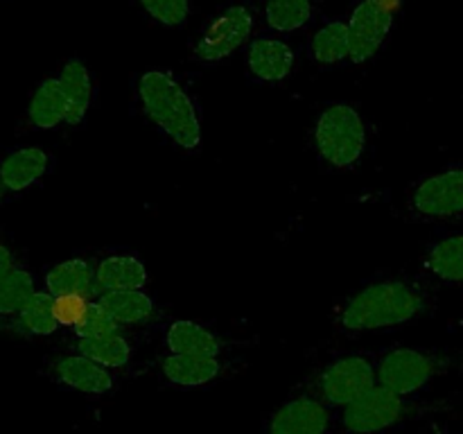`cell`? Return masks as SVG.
<instances>
[{"label":"cell","mask_w":463,"mask_h":434,"mask_svg":"<svg viewBox=\"0 0 463 434\" xmlns=\"http://www.w3.org/2000/svg\"><path fill=\"white\" fill-rule=\"evenodd\" d=\"M430 307L428 289L410 278H384L357 289L337 310V326L346 333L401 328Z\"/></svg>","instance_id":"6da1fadb"},{"label":"cell","mask_w":463,"mask_h":434,"mask_svg":"<svg viewBox=\"0 0 463 434\" xmlns=\"http://www.w3.org/2000/svg\"><path fill=\"white\" fill-rule=\"evenodd\" d=\"M143 111L167 138L184 149L202 145V120L194 99L170 71L152 68L138 80Z\"/></svg>","instance_id":"7a4b0ae2"},{"label":"cell","mask_w":463,"mask_h":434,"mask_svg":"<svg viewBox=\"0 0 463 434\" xmlns=\"http://www.w3.org/2000/svg\"><path fill=\"white\" fill-rule=\"evenodd\" d=\"M315 145L319 156L333 167L355 165L366 147L364 120L348 104H333L317 118Z\"/></svg>","instance_id":"3957f363"},{"label":"cell","mask_w":463,"mask_h":434,"mask_svg":"<svg viewBox=\"0 0 463 434\" xmlns=\"http://www.w3.org/2000/svg\"><path fill=\"white\" fill-rule=\"evenodd\" d=\"M317 398L328 407H348L378 387V362L364 353L335 357L315 380Z\"/></svg>","instance_id":"277c9868"},{"label":"cell","mask_w":463,"mask_h":434,"mask_svg":"<svg viewBox=\"0 0 463 434\" xmlns=\"http://www.w3.org/2000/svg\"><path fill=\"white\" fill-rule=\"evenodd\" d=\"M443 362V357L425 348H389L378 357V384L398 396L410 398L441 373Z\"/></svg>","instance_id":"5b68a950"},{"label":"cell","mask_w":463,"mask_h":434,"mask_svg":"<svg viewBox=\"0 0 463 434\" xmlns=\"http://www.w3.org/2000/svg\"><path fill=\"white\" fill-rule=\"evenodd\" d=\"M253 25L256 16L251 9L244 5H231L203 27L202 36L194 43L193 57L202 63L224 61L251 41Z\"/></svg>","instance_id":"8992f818"},{"label":"cell","mask_w":463,"mask_h":434,"mask_svg":"<svg viewBox=\"0 0 463 434\" xmlns=\"http://www.w3.org/2000/svg\"><path fill=\"white\" fill-rule=\"evenodd\" d=\"M416 407L405 396L384 387L371 389L366 396L342 410V425L348 434H380L414 416Z\"/></svg>","instance_id":"52a82bcc"},{"label":"cell","mask_w":463,"mask_h":434,"mask_svg":"<svg viewBox=\"0 0 463 434\" xmlns=\"http://www.w3.org/2000/svg\"><path fill=\"white\" fill-rule=\"evenodd\" d=\"M411 215L419 220H452L463 215V167L425 176L407 199Z\"/></svg>","instance_id":"ba28073f"},{"label":"cell","mask_w":463,"mask_h":434,"mask_svg":"<svg viewBox=\"0 0 463 434\" xmlns=\"http://www.w3.org/2000/svg\"><path fill=\"white\" fill-rule=\"evenodd\" d=\"M396 5L393 0H362L353 9L348 18L353 63H364L380 52L393 27Z\"/></svg>","instance_id":"9c48e42d"},{"label":"cell","mask_w":463,"mask_h":434,"mask_svg":"<svg viewBox=\"0 0 463 434\" xmlns=\"http://www.w3.org/2000/svg\"><path fill=\"white\" fill-rule=\"evenodd\" d=\"M330 410L317 396H297L267 419L265 434H328Z\"/></svg>","instance_id":"30bf717a"},{"label":"cell","mask_w":463,"mask_h":434,"mask_svg":"<svg viewBox=\"0 0 463 434\" xmlns=\"http://www.w3.org/2000/svg\"><path fill=\"white\" fill-rule=\"evenodd\" d=\"M247 72L251 80L262 84H276L292 75L297 54L285 41L274 36L253 39L247 48Z\"/></svg>","instance_id":"8fae6325"},{"label":"cell","mask_w":463,"mask_h":434,"mask_svg":"<svg viewBox=\"0 0 463 434\" xmlns=\"http://www.w3.org/2000/svg\"><path fill=\"white\" fill-rule=\"evenodd\" d=\"M52 378L63 387L75 389L80 393H90V396L109 393L116 384L111 369L98 364L90 357L80 355V353L57 357L52 364Z\"/></svg>","instance_id":"7c38bea8"},{"label":"cell","mask_w":463,"mask_h":434,"mask_svg":"<svg viewBox=\"0 0 463 434\" xmlns=\"http://www.w3.org/2000/svg\"><path fill=\"white\" fill-rule=\"evenodd\" d=\"M48 167L50 154L45 149L34 147V145L14 149L0 161V190L5 194L23 193L43 179Z\"/></svg>","instance_id":"4fadbf2b"},{"label":"cell","mask_w":463,"mask_h":434,"mask_svg":"<svg viewBox=\"0 0 463 434\" xmlns=\"http://www.w3.org/2000/svg\"><path fill=\"white\" fill-rule=\"evenodd\" d=\"M45 292L54 298H98V278H95V267L81 258H71L45 274Z\"/></svg>","instance_id":"5bb4252c"},{"label":"cell","mask_w":463,"mask_h":434,"mask_svg":"<svg viewBox=\"0 0 463 434\" xmlns=\"http://www.w3.org/2000/svg\"><path fill=\"white\" fill-rule=\"evenodd\" d=\"M163 378L170 384L181 389L206 387L213 380L220 378L222 362L220 357L203 355H179V353H167L161 362Z\"/></svg>","instance_id":"9a60e30c"},{"label":"cell","mask_w":463,"mask_h":434,"mask_svg":"<svg viewBox=\"0 0 463 434\" xmlns=\"http://www.w3.org/2000/svg\"><path fill=\"white\" fill-rule=\"evenodd\" d=\"M63 95L68 102L66 125L77 127L89 113L90 102H93V77H90L89 66L81 59H68L59 72Z\"/></svg>","instance_id":"2e32d148"},{"label":"cell","mask_w":463,"mask_h":434,"mask_svg":"<svg viewBox=\"0 0 463 434\" xmlns=\"http://www.w3.org/2000/svg\"><path fill=\"white\" fill-rule=\"evenodd\" d=\"M165 348L167 353H179V355H203L220 357L222 342L215 333L206 326L190 319L172 321L165 330Z\"/></svg>","instance_id":"e0dca14e"},{"label":"cell","mask_w":463,"mask_h":434,"mask_svg":"<svg viewBox=\"0 0 463 434\" xmlns=\"http://www.w3.org/2000/svg\"><path fill=\"white\" fill-rule=\"evenodd\" d=\"M68 118V102L59 77H45L27 104V120L36 129H54Z\"/></svg>","instance_id":"ac0fdd59"},{"label":"cell","mask_w":463,"mask_h":434,"mask_svg":"<svg viewBox=\"0 0 463 434\" xmlns=\"http://www.w3.org/2000/svg\"><path fill=\"white\" fill-rule=\"evenodd\" d=\"M98 297L116 289H143L147 285V269L136 256H109L95 267Z\"/></svg>","instance_id":"d6986e66"},{"label":"cell","mask_w":463,"mask_h":434,"mask_svg":"<svg viewBox=\"0 0 463 434\" xmlns=\"http://www.w3.org/2000/svg\"><path fill=\"white\" fill-rule=\"evenodd\" d=\"M307 54L312 61L321 66H335L344 59H351V36H348V21L335 18V21L324 23L319 30L312 34Z\"/></svg>","instance_id":"ffe728a7"},{"label":"cell","mask_w":463,"mask_h":434,"mask_svg":"<svg viewBox=\"0 0 463 434\" xmlns=\"http://www.w3.org/2000/svg\"><path fill=\"white\" fill-rule=\"evenodd\" d=\"M99 306L120 326H138L152 319L154 301L145 289H116L98 297Z\"/></svg>","instance_id":"44dd1931"},{"label":"cell","mask_w":463,"mask_h":434,"mask_svg":"<svg viewBox=\"0 0 463 434\" xmlns=\"http://www.w3.org/2000/svg\"><path fill=\"white\" fill-rule=\"evenodd\" d=\"M16 319L25 333L36 335V337H48L63 326L59 298H54L50 292H41V289H36L34 297L23 306Z\"/></svg>","instance_id":"7402d4cb"},{"label":"cell","mask_w":463,"mask_h":434,"mask_svg":"<svg viewBox=\"0 0 463 434\" xmlns=\"http://www.w3.org/2000/svg\"><path fill=\"white\" fill-rule=\"evenodd\" d=\"M425 269L443 283L463 285V233L437 240L425 253Z\"/></svg>","instance_id":"603a6c76"},{"label":"cell","mask_w":463,"mask_h":434,"mask_svg":"<svg viewBox=\"0 0 463 434\" xmlns=\"http://www.w3.org/2000/svg\"><path fill=\"white\" fill-rule=\"evenodd\" d=\"M75 353L80 355L90 357L98 364L107 366V369H120L127 366L131 360V348L129 339L122 333L116 335H104V337H81L75 342Z\"/></svg>","instance_id":"cb8c5ba5"},{"label":"cell","mask_w":463,"mask_h":434,"mask_svg":"<svg viewBox=\"0 0 463 434\" xmlns=\"http://www.w3.org/2000/svg\"><path fill=\"white\" fill-rule=\"evenodd\" d=\"M312 16H315L312 0H267L265 5L267 25L280 34L301 30L312 21Z\"/></svg>","instance_id":"d4e9b609"},{"label":"cell","mask_w":463,"mask_h":434,"mask_svg":"<svg viewBox=\"0 0 463 434\" xmlns=\"http://www.w3.org/2000/svg\"><path fill=\"white\" fill-rule=\"evenodd\" d=\"M34 292V276L23 267H14L0 283V316H16Z\"/></svg>","instance_id":"484cf974"},{"label":"cell","mask_w":463,"mask_h":434,"mask_svg":"<svg viewBox=\"0 0 463 434\" xmlns=\"http://www.w3.org/2000/svg\"><path fill=\"white\" fill-rule=\"evenodd\" d=\"M72 330H75V337H104V335H116L120 333L122 326L99 306L98 298L84 303L77 316L72 319Z\"/></svg>","instance_id":"4316f807"},{"label":"cell","mask_w":463,"mask_h":434,"mask_svg":"<svg viewBox=\"0 0 463 434\" xmlns=\"http://www.w3.org/2000/svg\"><path fill=\"white\" fill-rule=\"evenodd\" d=\"M152 21L163 27H184L190 18V0H136Z\"/></svg>","instance_id":"83f0119b"},{"label":"cell","mask_w":463,"mask_h":434,"mask_svg":"<svg viewBox=\"0 0 463 434\" xmlns=\"http://www.w3.org/2000/svg\"><path fill=\"white\" fill-rule=\"evenodd\" d=\"M14 267H16V265H14L12 249H9L7 244L0 242V283H3V278L9 274V271L14 269Z\"/></svg>","instance_id":"f1b7e54d"},{"label":"cell","mask_w":463,"mask_h":434,"mask_svg":"<svg viewBox=\"0 0 463 434\" xmlns=\"http://www.w3.org/2000/svg\"><path fill=\"white\" fill-rule=\"evenodd\" d=\"M461 319H463V315H461Z\"/></svg>","instance_id":"f546056e"}]
</instances>
